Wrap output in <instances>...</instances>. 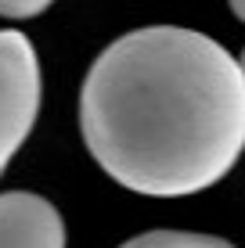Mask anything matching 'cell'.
I'll list each match as a JSON object with an SVG mask.
<instances>
[{
	"label": "cell",
	"mask_w": 245,
	"mask_h": 248,
	"mask_svg": "<svg viewBox=\"0 0 245 248\" xmlns=\"http://www.w3.org/2000/svg\"><path fill=\"white\" fill-rule=\"evenodd\" d=\"M238 65H242V76H245V50H242V58H238Z\"/></svg>",
	"instance_id": "7"
},
{
	"label": "cell",
	"mask_w": 245,
	"mask_h": 248,
	"mask_svg": "<svg viewBox=\"0 0 245 248\" xmlns=\"http://www.w3.org/2000/svg\"><path fill=\"white\" fill-rule=\"evenodd\" d=\"M94 162L126 191L184 198L220 184L245 151V76L213 36L148 25L108 44L80 93Z\"/></svg>",
	"instance_id": "1"
},
{
	"label": "cell",
	"mask_w": 245,
	"mask_h": 248,
	"mask_svg": "<svg viewBox=\"0 0 245 248\" xmlns=\"http://www.w3.org/2000/svg\"><path fill=\"white\" fill-rule=\"evenodd\" d=\"M227 4H231L234 18H238V22H245V0H227Z\"/></svg>",
	"instance_id": "6"
},
{
	"label": "cell",
	"mask_w": 245,
	"mask_h": 248,
	"mask_svg": "<svg viewBox=\"0 0 245 248\" xmlns=\"http://www.w3.org/2000/svg\"><path fill=\"white\" fill-rule=\"evenodd\" d=\"M50 4H54V0H0V15L22 22V18H36V15H44Z\"/></svg>",
	"instance_id": "5"
},
{
	"label": "cell",
	"mask_w": 245,
	"mask_h": 248,
	"mask_svg": "<svg viewBox=\"0 0 245 248\" xmlns=\"http://www.w3.org/2000/svg\"><path fill=\"white\" fill-rule=\"evenodd\" d=\"M0 248H65V223L40 194H0Z\"/></svg>",
	"instance_id": "3"
},
{
	"label": "cell",
	"mask_w": 245,
	"mask_h": 248,
	"mask_svg": "<svg viewBox=\"0 0 245 248\" xmlns=\"http://www.w3.org/2000/svg\"><path fill=\"white\" fill-rule=\"evenodd\" d=\"M40 112V58L29 36L0 29V176L33 133Z\"/></svg>",
	"instance_id": "2"
},
{
	"label": "cell",
	"mask_w": 245,
	"mask_h": 248,
	"mask_svg": "<svg viewBox=\"0 0 245 248\" xmlns=\"http://www.w3.org/2000/svg\"><path fill=\"white\" fill-rule=\"evenodd\" d=\"M119 248H234L224 237L213 234H188V230H148V234L130 237Z\"/></svg>",
	"instance_id": "4"
}]
</instances>
